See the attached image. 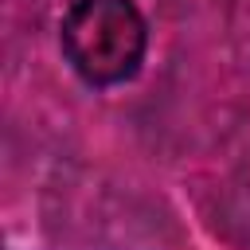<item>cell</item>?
<instances>
[{"instance_id": "cell-1", "label": "cell", "mask_w": 250, "mask_h": 250, "mask_svg": "<svg viewBox=\"0 0 250 250\" xmlns=\"http://www.w3.org/2000/svg\"><path fill=\"white\" fill-rule=\"evenodd\" d=\"M66 66L98 90L137 78L148 51V23L133 0H70L59 20Z\"/></svg>"}]
</instances>
